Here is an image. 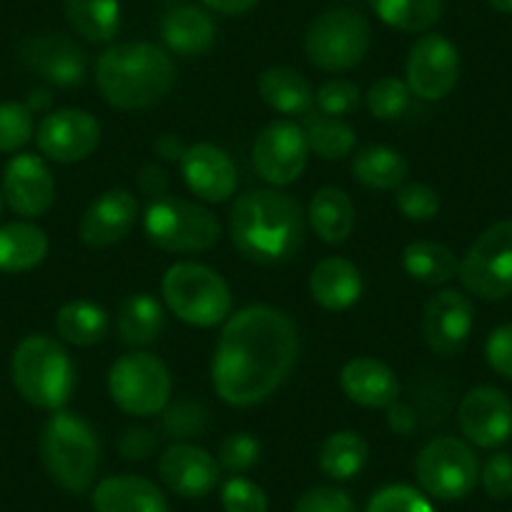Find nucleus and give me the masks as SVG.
<instances>
[{
  "mask_svg": "<svg viewBox=\"0 0 512 512\" xmlns=\"http://www.w3.org/2000/svg\"><path fill=\"white\" fill-rule=\"evenodd\" d=\"M297 357L299 334L289 314L269 304L241 309L226 319L216 344V395L231 407L259 405L289 377Z\"/></svg>",
  "mask_w": 512,
  "mask_h": 512,
  "instance_id": "1",
  "label": "nucleus"
},
{
  "mask_svg": "<svg viewBox=\"0 0 512 512\" xmlns=\"http://www.w3.org/2000/svg\"><path fill=\"white\" fill-rule=\"evenodd\" d=\"M304 219L302 204L292 194L251 189L231 206V241L249 262H287L304 241Z\"/></svg>",
  "mask_w": 512,
  "mask_h": 512,
  "instance_id": "2",
  "label": "nucleus"
},
{
  "mask_svg": "<svg viewBox=\"0 0 512 512\" xmlns=\"http://www.w3.org/2000/svg\"><path fill=\"white\" fill-rule=\"evenodd\" d=\"M176 63L156 43H116L96 63V86L106 103L121 111L151 108L169 96Z\"/></svg>",
  "mask_w": 512,
  "mask_h": 512,
  "instance_id": "3",
  "label": "nucleus"
},
{
  "mask_svg": "<svg viewBox=\"0 0 512 512\" xmlns=\"http://www.w3.org/2000/svg\"><path fill=\"white\" fill-rule=\"evenodd\" d=\"M41 460L51 480L71 495H81L96 480L101 445L93 427L76 412L58 410L41 432Z\"/></svg>",
  "mask_w": 512,
  "mask_h": 512,
  "instance_id": "4",
  "label": "nucleus"
},
{
  "mask_svg": "<svg viewBox=\"0 0 512 512\" xmlns=\"http://www.w3.org/2000/svg\"><path fill=\"white\" fill-rule=\"evenodd\" d=\"M11 377L18 395L38 410H63L76 387V369L61 342L46 334H31L16 347Z\"/></svg>",
  "mask_w": 512,
  "mask_h": 512,
  "instance_id": "5",
  "label": "nucleus"
},
{
  "mask_svg": "<svg viewBox=\"0 0 512 512\" xmlns=\"http://www.w3.org/2000/svg\"><path fill=\"white\" fill-rule=\"evenodd\" d=\"M164 302L191 327H216L231 314V289L219 272L206 264L179 262L166 269L161 282Z\"/></svg>",
  "mask_w": 512,
  "mask_h": 512,
  "instance_id": "6",
  "label": "nucleus"
},
{
  "mask_svg": "<svg viewBox=\"0 0 512 512\" xmlns=\"http://www.w3.org/2000/svg\"><path fill=\"white\" fill-rule=\"evenodd\" d=\"M144 229L151 244L171 254L209 251L221 236L219 219L206 206L169 194L149 201Z\"/></svg>",
  "mask_w": 512,
  "mask_h": 512,
  "instance_id": "7",
  "label": "nucleus"
},
{
  "mask_svg": "<svg viewBox=\"0 0 512 512\" xmlns=\"http://www.w3.org/2000/svg\"><path fill=\"white\" fill-rule=\"evenodd\" d=\"M372 46L367 18L352 8H332L314 18L304 36V51L319 71L342 73L362 63Z\"/></svg>",
  "mask_w": 512,
  "mask_h": 512,
  "instance_id": "8",
  "label": "nucleus"
},
{
  "mask_svg": "<svg viewBox=\"0 0 512 512\" xmlns=\"http://www.w3.org/2000/svg\"><path fill=\"white\" fill-rule=\"evenodd\" d=\"M108 395L126 415H159L166 410L171 397L169 367L149 352L126 354L116 359L108 372Z\"/></svg>",
  "mask_w": 512,
  "mask_h": 512,
  "instance_id": "9",
  "label": "nucleus"
},
{
  "mask_svg": "<svg viewBox=\"0 0 512 512\" xmlns=\"http://www.w3.org/2000/svg\"><path fill=\"white\" fill-rule=\"evenodd\" d=\"M415 475L425 495L455 502L477 487L480 462L467 442L457 437H435L417 455Z\"/></svg>",
  "mask_w": 512,
  "mask_h": 512,
  "instance_id": "10",
  "label": "nucleus"
},
{
  "mask_svg": "<svg viewBox=\"0 0 512 512\" xmlns=\"http://www.w3.org/2000/svg\"><path fill=\"white\" fill-rule=\"evenodd\" d=\"M460 282L472 297L500 302L512 292V219L482 231L460 262Z\"/></svg>",
  "mask_w": 512,
  "mask_h": 512,
  "instance_id": "11",
  "label": "nucleus"
},
{
  "mask_svg": "<svg viewBox=\"0 0 512 512\" xmlns=\"http://www.w3.org/2000/svg\"><path fill=\"white\" fill-rule=\"evenodd\" d=\"M254 169L274 189L289 186L304 174L309 159L307 134L299 123L272 121L254 141Z\"/></svg>",
  "mask_w": 512,
  "mask_h": 512,
  "instance_id": "12",
  "label": "nucleus"
},
{
  "mask_svg": "<svg viewBox=\"0 0 512 512\" xmlns=\"http://www.w3.org/2000/svg\"><path fill=\"white\" fill-rule=\"evenodd\" d=\"M36 144L46 159L56 164H76L98 149L101 123L83 108H61L38 123Z\"/></svg>",
  "mask_w": 512,
  "mask_h": 512,
  "instance_id": "13",
  "label": "nucleus"
},
{
  "mask_svg": "<svg viewBox=\"0 0 512 512\" xmlns=\"http://www.w3.org/2000/svg\"><path fill=\"white\" fill-rule=\"evenodd\" d=\"M460 81V53L445 36H422L407 56V86L422 101H442Z\"/></svg>",
  "mask_w": 512,
  "mask_h": 512,
  "instance_id": "14",
  "label": "nucleus"
},
{
  "mask_svg": "<svg viewBox=\"0 0 512 512\" xmlns=\"http://www.w3.org/2000/svg\"><path fill=\"white\" fill-rule=\"evenodd\" d=\"M457 422L472 445L495 450L512 437V400L497 387L482 384L462 397Z\"/></svg>",
  "mask_w": 512,
  "mask_h": 512,
  "instance_id": "15",
  "label": "nucleus"
},
{
  "mask_svg": "<svg viewBox=\"0 0 512 512\" xmlns=\"http://www.w3.org/2000/svg\"><path fill=\"white\" fill-rule=\"evenodd\" d=\"M475 327V307L470 297L457 289H442L425 304L422 332L427 344L440 357H455L462 352Z\"/></svg>",
  "mask_w": 512,
  "mask_h": 512,
  "instance_id": "16",
  "label": "nucleus"
},
{
  "mask_svg": "<svg viewBox=\"0 0 512 512\" xmlns=\"http://www.w3.org/2000/svg\"><path fill=\"white\" fill-rule=\"evenodd\" d=\"M56 199V179L36 154H18L3 169V201L23 219L43 216Z\"/></svg>",
  "mask_w": 512,
  "mask_h": 512,
  "instance_id": "17",
  "label": "nucleus"
},
{
  "mask_svg": "<svg viewBox=\"0 0 512 512\" xmlns=\"http://www.w3.org/2000/svg\"><path fill=\"white\" fill-rule=\"evenodd\" d=\"M159 475L171 492L189 500H199L216 490L221 465L211 452L191 442H174L159 457Z\"/></svg>",
  "mask_w": 512,
  "mask_h": 512,
  "instance_id": "18",
  "label": "nucleus"
},
{
  "mask_svg": "<svg viewBox=\"0 0 512 512\" xmlns=\"http://www.w3.org/2000/svg\"><path fill=\"white\" fill-rule=\"evenodd\" d=\"M21 61L28 71L41 76L43 81L63 88L83 83L88 71L83 48L61 33H46V36H33L23 41Z\"/></svg>",
  "mask_w": 512,
  "mask_h": 512,
  "instance_id": "19",
  "label": "nucleus"
},
{
  "mask_svg": "<svg viewBox=\"0 0 512 512\" xmlns=\"http://www.w3.org/2000/svg\"><path fill=\"white\" fill-rule=\"evenodd\" d=\"M136 221H139V199L128 189H108L83 211L78 236L86 246L106 249L126 239Z\"/></svg>",
  "mask_w": 512,
  "mask_h": 512,
  "instance_id": "20",
  "label": "nucleus"
},
{
  "mask_svg": "<svg viewBox=\"0 0 512 512\" xmlns=\"http://www.w3.org/2000/svg\"><path fill=\"white\" fill-rule=\"evenodd\" d=\"M179 164L191 194L209 201V204H224L234 196L236 186H239L234 161L224 149L214 144L189 146Z\"/></svg>",
  "mask_w": 512,
  "mask_h": 512,
  "instance_id": "21",
  "label": "nucleus"
},
{
  "mask_svg": "<svg viewBox=\"0 0 512 512\" xmlns=\"http://www.w3.org/2000/svg\"><path fill=\"white\" fill-rule=\"evenodd\" d=\"M339 384L349 400L369 410H384L400 400V379L390 364L377 357L349 359L339 374Z\"/></svg>",
  "mask_w": 512,
  "mask_h": 512,
  "instance_id": "22",
  "label": "nucleus"
},
{
  "mask_svg": "<svg viewBox=\"0 0 512 512\" xmlns=\"http://www.w3.org/2000/svg\"><path fill=\"white\" fill-rule=\"evenodd\" d=\"M96 512H169L164 492L141 475H113L96 485L91 495Z\"/></svg>",
  "mask_w": 512,
  "mask_h": 512,
  "instance_id": "23",
  "label": "nucleus"
},
{
  "mask_svg": "<svg viewBox=\"0 0 512 512\" xmlns=\"http://www.w3.org/2000/svg\"><path fill=\"white\" fill-rule=\"evenodd\" d=\"M309 292L319 307L329 309V312H342L362 297V274L349 259L327 256L312 269Z\"/></svg>",
  "mask_w": 512,
  "mask_h": 512,
  "instance_id": "24",
  "label": "nucleus"
},
{
  "mask_svg": "<svg viewBox=\"0 0 512 512\" xmlns=\"http://www.w3.org/2000/svg\"><path fill=\"white\" fill-rule=\"evenodd\" d=\"M161 38L171 53L179 56H201L216 41V23L204 8L184 3L166 11L161 18Z\"/></svg>",
  "mask_w": 512,
  "mask_h": 512,
  "instance_id": "25",
  "label": "nucleus"
},
{
  "mask_svg": "<svg viewBox=\"0 0 512 512\" xmlns=\"http://www.w3.org/2000/svg\"><path fill=\"white\" fill-rule=\"evenodd\" d=\"M48 254V236L31 221L0 226V272L23 274L36 269Z\"/></svg>",
  "mask_w": 512,
  "mask_h": 512,
  "instance_id": "26",
  "label": "nucleus"
},
{
  "mask_svg": "<svg viewBox=\"0 0 512 512\" xmlns=\"http://www.w3.org/2000/svg\"><path fill=\"white\" fill-rule=\"evenodd\" d=\"M309 224L317 231L324 244H344L352 236L354 221V204L342 189L337 186H324L309 201Z\"/></svg>",
  "mask_w": 512,
  "mask_h": 512,
  "instance_id": "27",
  "label": "nucleus"
},
{
  "mask_svg": "<svg viewBox=\"0 0 512 512\" xmlns=\"http://www.w3.org/2000/svg\"><path fill=\"white\" fill-rule=\"evenodd\" d=\"M259 96L284 116H304L314 106V91L307 78L289 66H274L259 76Z\"/></svg>",
  "mask_w": 512,
  "mask_h": 512,
  "instance_id": "28",
  "label": "nucleus"
},
{
  "mask_svg": "<svg viewBox=\"0 0 512 512\" xmlns=\"http://www.w3.org/2000/svg\"><path fill=\"white\" fill-rule=\"evenodd\" d=\"M164 307L151 294H131L121 302L116 314L118 334L131 347H146L164 332Z\"/></svg>",
  "mask_w": 512,
  "mask_h": 512,
  "instance_id": "29",
  "label": "nucleus"
},
{
  "mask_svg": "<svg viewBox=\"0 0 512 512\" xmlns=\"http://www.w3.org/2000/svg\"><path fill=\"white\" fill-rule=\"evenodd\" d=\"M402 267L412 279L430 287H442L460 277V262L455 251L440 241H412L402 251Z\"/></svg>",
  "mask_w": 512,
  "mask_h": 512,
  "instance_id": "30",
  "label": "nucleus"
},
{
  "mask_svg": "<svg viewBox=\"0 0 512 512\" xmlns=\"http://www.w3.org/2000/svg\"><path fill=\"white\" fill-rule=\"evenodd\" d=\"M63 13L88 43H111L121 28L118 0H63Z\"/></svg>",
  "mask_w": 512,
  "mask_h": 512,
  "instance_id": "31",
  "label": "nucleus"
},
{
  "mask_svg": "<svg viewBox=\"0 0 512 512\" xmlns=\"http://www.w3.org/2000/svg\"><path fill=\"white\" fill-rule=\"evenodd\" d=\"M111 329L106 309L88 299H76L58 309L56 314V332L63 342L76 344V347H93L103 342Z\"/></svg>",
  "mask_w": 512,
  "mask_h": 512,
  "instance_id": "32",
  "label": "nucleus"
},
{
  "mask_svg": "<svg viewBox=\"0 0 512 512\" xmlns=\"http://www.w3.org/2000/svg\"><path fill=\"white\" fill-rule=\"evenodd\" d=\"M352 174L362 186L374 191L400 189L407 176V161L390 146H367L352 159Z\"/></svg>",
  "mask_w": 512,
  "mask_h": 512,
  "instance_id": "33",
  "label": "nucleus"
},
{
  "mask_svg": "<svg viewBox=\"0 0 512 512\" xmlns=\"http://www.w3.org/2000/svg\"><path fill=\"white\" fill-rule=\"evenodd\" d=\"M369 447L364 442V437L359 432L342 430L329 435L322 442V450H319V467L327 477L332 480L344 482L352 480L362 472V467L367 465Z\"/></svg>",
  "mask_w": 512,
  "mask_h": 512,
  "instance_id": "34",
  "label": "nucleus"
},
{
  "mask_svg": "<svg viewBox=\"0 0 512 512\" xmlns=\"http://www.w3.org/2000/svg\"><path fill=\"white\" fill-rule=\"evenodd\" d=\"M382 23L405 33L430 31L442 16L445 0H367Z\"/></svg>",
  "mask_w": 512,
  "mask_h": 512,
  "instance_id": "35",
  "label": "nucleus"
},
{
  "mask_svg": "<svg viewBox=\"0 0 512 512\" xmlns=\"http://www.w3.org/2000/svg\"><path fill=\"white\" fill-rule=\"evenodd\" d=\"M304 134H307L309 151L327 161L344 159L354 151L357 144V134L347 121L337 116H327V113H307L304 121Z\"/></svg>",
  "mask_w": 512,
  "mask_h": 512,
  "instance_id": "36",
  "label": "nucleus"
},
{
  "mask_svg": "<svg viewBox=\"0 0 512 512\" xmlns=\"http://www.w3.org/2000/svg\"><path fill=\"white\" fill-rule=\"evenodd\" d=\"M412 91L407 81L395 76L379 78L367 93V108L377 121H397L410 106Z\"/></svg>",
  "mask_w": 512,
  "mask_h": 512,
  "instance_id": "37",
  "label": "nucleus"
},
{
  "mask_svg": "<svg viewBox=\"0 0 512 512\" xmlns=\"http://www.w3.org/2000/svg\"><path fill=\"white\" fill-rule=\"evenodd\" d=\"M36 123L26 103H0V154H16L33 139Z\"/></svg>",
  "mask_w": 512,
  "mask_h": 512,
  "instance_id": "38",
  "label": "nucleus"
},
{
  "mask_svg": "<svg viewBox=\"0 0 512 512\" xmlns=\"http://www.w3.org/2000/svg\"><path fill=\"white\" fill-rule=\"evenodd\" d=\"M359 86L349 78H332V81L322 83L314 93V103L319 106V111L327 113V116H349L354 108L359 106Z\"/></svg>",
  "mask_w": 512,
  "mask_h": 512,
  "instance_id": "39",
  "label": "nucleus"
},
{
  "mask_svg": "<svg viewBox=\"0 0 512 512\" xmlns=\"http://www.w3.org/2000/svg\"><path fill=\"white\" fill-rule=\"evenodd\" d=\"M367 512H435V507L415 487L387 485L369 500Z\"/></svg>",
  "mask_w": 512,
  "mask_h": 512,
  "instance_id": "40",
  "label": "nucleus"
},
{
  "mask_svg": "<svg viewBox=\"0 0 512 512\" xmlns=\"http://www.w3.org/2000/svg\"><path fill=\"white\" fill-rule=\"evenodd\" d=\"M259 455H262V445L249 432H234L219 445V465L234 475L249 472L259 462Z\"/></svg>",
  "mask_w": 512,
  "mask_h": 512,
  "instance_id": "41",
  "label": "nucleus"
},
{
  "mask_svg": "<svg viewBox=\"0 0 512 512\" xmlns=\"http://www.w3.org/2000/svg\"><path fill=\"white\" fill-rule=\"evenodd\" d=\"M224 512H269L267 492L246 477H231L221 487Z\"/></svg>",
  "mask_w": 512,
  "mask_h": 512,
  "instance_id": "42",
  "label": "nucleus"
},
{
  "mask_svg": "<svg viewBox=\"0 0 512 512\" xmlns=\"http://www.w3.org/2000/svg\"><path fill=\"white\" fill-rule=\"evenodd\" d=\"M397 209L410 221H430L440 211V196L427 184H405L397 189Z\"/></svg>",
  "mask_w": 512,
  "mask_h": 512,
  "instance_id": "43",
  "label": "nucleus"
},
{
  "mask_svg": "<svg viewBox=\"0 0 512 512\" xmlns=\"http://www.w3.org/2000/svg\"><path fill=\"white\" fill-rule=\"evenodd\" d=\"M206 427V410L199 402H176L164 415V432L171 440L181 442L201 435Z\"/></svg>",
  "mask_w": 512,
  "mask_h": 512,
  "instance_id": "44",
  "label": "nucleus"
},
{
  "mask_svg": "<svg viewBox=\"0 0 512 512\" xmlns=\"http://www.w3.org/2000/svg\"><path fill=\"white\" fill-rule=\"evenodd\" d=\"M294 512H357L352 497L337 487H312L299 497Z\"/></svg>",
  "mask_w": 512,
  "mask_h": 512,
  "instance_id": "45",
  "label": "nucleus"
},
{
  "mask_svg": "<svg viewBox=\"0 0 512 512\" xmlns=\"http://www.w3.org/2000/svg\"><path fill=\"white\" fill-rule=\"evenodd\" d=\"M480 482L492 500H507L512 497V457L497 452L480 470Z\"/></svg>",
  "mask_w": 512,
  "mask_h": 512,
  "instance_id": "46",
  "label": "nucleus"
},
{
  "mask_svg": "<svg viewBox=\"0 0 512 512\" xmlns=\"http://www.w3.org/2000/svg\"><path fill=\"white\" fill-rule=\"evenodd\" d=\"M485 357L497 374L512 379V322L492 329L485 344Z\"/></svg>",
  "mask_w": 512,
  "mask_h": 512,
  "instance_id": "47",
  "label": "nucleus"
},
{
  "mask_svg": "<svg viewBox=\"0 0 512 512\" xmlns=\"http://www.w3.org/2000/svg\"><path fill=\"white\" fill-rule=\"evenodd\" d=\"M156 447H159V437L146 427H131L118 440V450L126 460H146V457L154 455Z\"/></svg>",
  "mask_w": 512,
  "mask_h": 512,
  "instance_id": "48",
  "label": "nucleus"
},
{
  "mask_svg": "<svg viewBox=\"0 0 512 512\" xmlns=\"http://www.w3.org/2000/svg\"><path fill=\"white\" fill-rule=\"evenodd\" d=\"M139 189L144 191L149 199H159V196L169 194V181H166V171L161 166L149 164L141 169L139 174Z\"/></svg>",
  "mask_w": 512,
  "mask_h": 512,
  "instance_id": "49",
  "label": "nucleus"
},
{
  "mask_svg": "<svg viewBox=\"0 0 512 512\" xmlns=\"http://www.w3.org/2000/svg\"><path fill=\"white\" fill-rule=\"evenodd\" d=\"M387 422H390V427L392 430L397 432V435H410L412 430H415V425H417V420H415V412H412V407H407V405H402L400 400L395 402V405L392 407H387Z\"/></svg>",
  "mask_w": 512,
  "mask_h": 512,
  "instance_id": "50",
  "label": "nucleus"
},
{
  "mask_svg": "<svg viewBox=\"0 0 512 512\" xmlns=\"http://www.w3.org/2000/svg\"><path fill=\"white\" fill-rule=\"evenodd\" d=\"M201 3L221 16H244L251 8L259 6V0H201Z\"/></svg>",
  "mask_w": 512,
  "mask_h": 512,
  "instance_id": "51",
  "label": "nucleus"
},
{
  "mask_svg": "<svg viewBox=\"0 0 512 512\" xmlns=\"http://www.w3.org/2000/svg\"><path fill=\"white\" fill-rule=\"evenodd\" d=\"M186 149H189V146H184V141L174 134H161L154 144L156 154L166 161H181L184 159Z\"/></svg>",
  "mask_w": 512,
  "mask_h": 512,
  "instance_id": "52",
  "label": "nucleus"
},
{
  "mask_svg": "<svg viewBox=\"0 0 512 512\" xmlns=\"http://www.w3.org/2000/svg\"><path fill=\"white\" fill-rule=\"evenodd\" d=\"M48 103H51V96H48V91H33L31 101H28L26 106L31 108V111H43Z\"/></svg>",
  "mask_w": 512,
  "mask_h": 512,
  "instance_id": "53",
  "label": "nucleus"
},
{
  "mask_svg": "<svg viewBox=\"0 0 512 512\" xmlns=\"http://www.w3.org/2000/svg\"><path fill=\"white\" fill-rule=\"evenodd\" d=\"M490 6L495 8V11L512 16V0H490Z\"/></svg>",
  "mask_w": 512,
  "mask_h": 512,
  "instance_id": "54",
  "label": "nucleus"
},
{
  "mask_svg": "<svg viewBox=\"0 0 512 512\" xmlns=\"http://www.w3.org/2000/svg\"><path fill=\"white\" fill-rule=\"evenodd\" d=\"M0 214H3V194H0Z\"/></svg>",
  "mask_w": 512,
  "mask_h": 512,
  "instance_id": "55",
  "label": "nucleus"
}]
</instances>
